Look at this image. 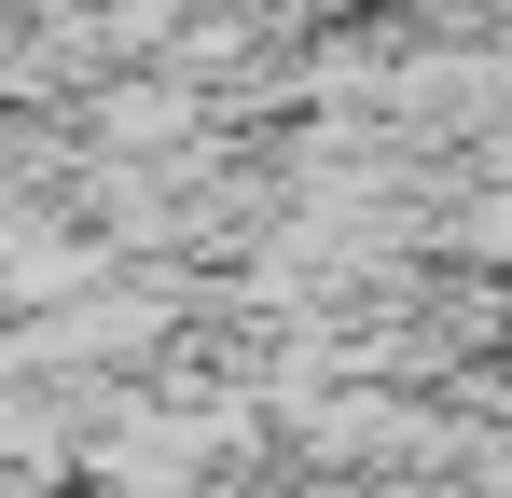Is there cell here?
<instances>
[{
	"instance_id": "1",
	"label": "cell",
	"mask_w": 512,
	"mask_h": 498,
	"mask_svg": "<svg viewBox=\"0 0 512 498\" xmlns=\"http://www.w3.org/2000/svg\"><path fill=\"white\" fill-rule=\"evenodd\" d=\"M97 139L111 153H153V139H194V111L180 97H97Z\"/></svg>"
},
{
	"instance_id": "2",
	"label": "cell",
	"mask_w": 512,
	"mask_h": 498,
	"mask_svg": "<svg viewBox=\"0 0 512 498\" xmlns=\"http://www.w3.org/2000/svg\"><path fill=\"white\" fill-rule=\"evenodd\" d=\"M443 263H512V180H499V194H471V208L443 222Z\"/></svg>"
}]
</instances>
